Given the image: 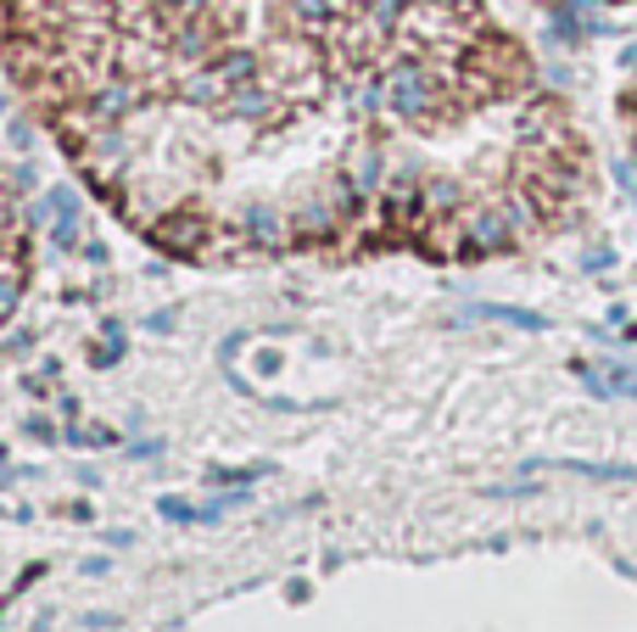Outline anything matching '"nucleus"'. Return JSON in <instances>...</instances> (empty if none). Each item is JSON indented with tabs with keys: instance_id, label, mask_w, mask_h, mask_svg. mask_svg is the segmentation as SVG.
<instances>
[{
	"instance_id": "f257e3e1",
	"label": "nucleus",
	"mask_w": 637,
	"mask_h": 632,
	"mask_svg": "<svg viewBox=\"0 0 637 632\" xmlns=\"http://www.w3.org/2000/svg\"><path fill=\"white\" fill-rule=\"evenodd\" d=\"M386 102H391V113L420 118V113L436 107V79L420 62H398V68H391V79H386Z\"/></svg>"
}]
</instances>
